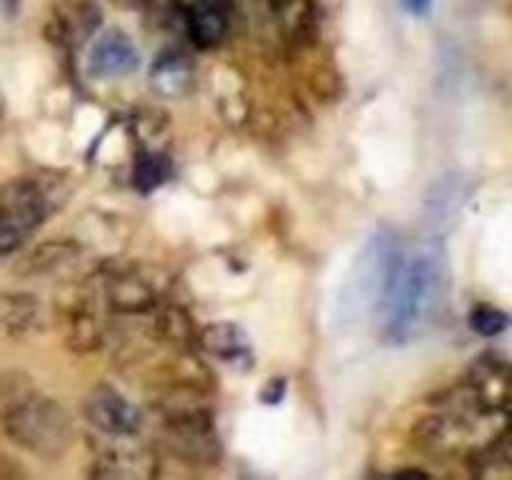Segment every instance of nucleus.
<instances>
[{"mask_svg":"<svg viewBox=\"0 0 512 480\" xmlns=\"http://www.w3.org/2000/svg\"><path fill=\"white\" fill-rule=\"evenodd\" d=\"M43 328V305L28 293H0V333L20 340Z\"/></svg>","mask_w":512,"mask_h":480,"instance_id":"obj_14","label":"nucleus"},{"mask_svg":"<svg viewBox=\"0 0 512 480\" xmlns=\"http://www.w3.org/2000/svg\"><path fill=\"white\" fill-rule=\"evenodd\" d=\"M173 173V165H170L168 155L158 153V150H148L138 158V165H135V183H138L140 190H155L165 183Z\"/></svg>","mask_w":512,"mask_h":480,"instance_id":"obj_21","label":"nucleus"},{"mask_svg":"<svg viewBox=\"0 0 512 480\" xmlns=\"http://www.w3.org/2000/svg\"><path fill=\"white\" fill-rule=\"evenodd\" d=\"M158 295V283L138 268L120 270V273L110 275L105 283V300L120 315L150 313L158 303Z\"/></svg>","mask_w":512,"mask_h":480,"instance_id":"obj_11","label":"nucleus"},{"mask_svg":"<svg viewBox=\"0 0 512 480\" xmlns=\"http://www.w3.org/2000/svg\"><path fill=\"white\" fill-rule=\"evenodd\" d=\"M120 3H135V0H120Z\"/></svg>","mask_w":512,"mask_h":480,"instance_id":"obj_26","label":"nucleus"},{"mask_svg":"<svg viewBox=\"0 0 512 480\" xmlns=\"http://www.w3.org/2000/svg\"><path fill=\"white\" fill-rule=\"evenodd\" d=\"M0 423H3L5 435L15 445L45 460L60 458L70 448L75 435V425L68 410L58 400L48 398L38 390L18 408L10 410Z\"/></svg>","mask_w":512,"mask_h":480,"instance_id":"obj_3","label":"nucleus"},{"mask_svg":"<svg viewBox=\"0 0 512 480\" xmlns=\"http://www.w3.org/2000/svg\"><path fill=\"white\" fill-rule=\"evenodd\" d=\"M100 10L90 0H60L48 18L50 43L78 48L98 28Z\"/></svg>","mask_w":512,"mask_h":480,"instance_id":"obj_12","label":"nucleus"},{"mask_svg":"<svg viewBox=\"0 0 512 480\" xmlns=\"http://www.w3.org/2000/svg\"><path fill=\"white\" fill-rule=\"evenodd\" d=\"M465 200V183L458 175H448V178H440V183H435V188H430L428 203H425V213H428L430 225L448 223L450 218H455L458 208Z\"/></svg>","mask_w":512,"mask_h":480,"instance_id":"obj_18","label":"nucleus"},{"mask_svg":"<svg viewBox=\"0 0 512 480\" xmlns=\"http://www.w3.org/2000/svg\"><path fill=\"white\" fill-rule=\"evenodd\" d=\"M400 5H403L410 15H425L433 8V0H400Z\"/></svg>","mask_w":512,"mask_h":480,"instance_id":"obj_24","label":"nucleus"},{"mask_svg":"<svg viewBox=\"0 0 512 480\" xmlns=\"http://www.w3.org/2000/svg\"><path fill=\"white\" fill-rule=\"evenodd\" d=\"M163 433L170 453L185 463L215 465L223 455L213 415L193 398H173L163 405Z\"/></svg>","mask_w":512,"mask_h":480,"instance_id":"obj_4","label":"nucleus"},{"mask_svg":"<svg viewBox=\"0 0 512 480\" xmlns=\"http://www.w3.org/2000/svg\"><path fill=\"white\" fill-rule=\"evenodd\" d=\"M60 330H63L65 345L75 353H90L100 348L105 340L103 315L98 313V305L90 295H73L63 305L60 313Z\"/></svg>","mask_w":512,"mask_h":480,"instance_id":"obj_8","label":"nucleus"},{"mask_svg":"<svg viewBox=\"0 0 512 480\" xmlns=\"http://www.w3.org/2000/svg\"><path fill=\"white\" fill-rule=\"evenodd\" d=\"M48 213L43 188L30 178L10 180L0 190V255H13L40 228Z\"/></svg>","mask_w":512,"mask_h":480,"instance_id":"obj_5","label":"nucleus"},{"mask_svg":"<svg viewBox=\"0 0 512 480\" xmlns=\"http://www.w3.org/2000/svg\"><path fill=\"white\" fill-rule=\"evenodd\" d=\"M510 435L508 430L493 435L485 448L470 455V468L478 475H508L510 473Z\"/></svg>","mask_w":512,"mask_h":480,"instance_id":"obj_19","label":"nucleus"},{"mask_svg":"<svg viewBox=\"0 0 512 480\" xmlns=\"http://www.w3.org/2000/svg\"><path fill=\"white\" fill-rule=\"evenodd\" d=\"M403 248L398 230L380 223L350 263L335 303V323L340 330H355L373 315L383 313L398 275Z\"/></svg>","mask_w":512,"mask_h":480,"instance_id":"obj_2","label":"nucleus"},{"mask_svg":"<svg viewBox=\"0 0 512 480\" xmlns=\"http://www.w3.org/2000/svg\"><path fill=\"white\" fill-rule=\"evenodd\" d=\"M18 8H20V0H0V10H3L8 18H13V15L18 13Z\"/></svg>","mask_w":512,"mask_h":480,"instance_id":"obj_25","label":"nucleus"},{"mask_svg":"<svg viewBox=\"0 0 512 480\" xmlns=\"http://www.w3.org/2000/svg\"><path fill=\"white\" fill-rule=\"evenodd\" d=\"M470 393L490 413H505L510 395V368L500 353H483L463 380Z\"/></svg>","mask_w":512,"mask_h":480,"instance_id":"obj_10","label":"nucleus"},{"mask_svg":"<svg viewBox=\"0 0 512 480\" xmlns=\"http://www.w3.org/2000/svg\"><path fill=\"white\" fill-rule=\"evenodd\" d=\"M35 383L28 373H20V370H5L0 373V420L10 413V410L18 408L23 400H28L35 393Z\"/></svg>","mask_w":512,"mask_h":480,"instance_id":"obj_20","label":"nucleus"},{"mask_svg":"<svg viewBox=\"0 0 512 480\" xmlns=\"http://www.w3.org/2000/svg\"><path fill=\"white\" fill-rule=\"evenodd\" d=\"M470 328L478 335H483V338H495V335H500L508 328V313H503L495 305H478L470 313Z\"/></svg>","mask_w":512,"mask_h":480,"instance_id":"obj_22","label":"nucleus"},{"mask_svg":"<svg viewBox=\"0 0 512 480\" xmlns=\"http://www.w3.org/2000/svg\"><path fill=\"white\" fill-rule=\"evenodd\" d=\"M80 255V245L70 238H55L45 240L38 248H33V253H28L23 258V263L18 265V273L25 278H35V275H48L53 270L65 268V265L75 263V258Z\"/></svg>","mask_w":512,"mask_h":480,"instance_id":"obj_17","label":"nucleus"},{"mask_svg":"<svg viewBox=\"0 0 512 480\" xmlns=\"http://www.w3.org/2000/svg\"><path fill=\"white\" fill-rule=\"evenodd\" d=\"M450 270L445 250L430 240L400 260L393 290L385 303V340L408 345L423 338L445 308Z\"/></svg>","mask_w":512,"mask_h":480,"instance_id":"obj_1","label":"nucleus"},{"mask_svg":"<svg viewBox=\"0 0 512 480\" xmlns=\"http://www.w3.org/2000/svg\"><path fill=\"white\" fill-rule=\"evenodd\" d=\"M200 345L223 363H253L250 338L238 323H213L200 330Z\"/></svg>","mask_w":512,"mask_h":480,"instance_id":"obj_15","label":"nucleus"},{"mask_svg":"<svg viewBox=\"0 0 512 480\" xmlns=\"http://www.w3.org/2000/svg\"><path fill=\"white\" fill-rule=\"evenodd\" d=\"M150 85L163 98H178V95L188 93V88L193 85V65L183 53H175V50L160 53L150 68Z\"/></svg>","mask_w":512,"mask_h":480,"instance_id":"obj_16","label":"nucleus"},{"mask_svg":"<svg viewBox=\"0 0 512 480\" xmlns=\"http://www.w3.org/2000/svg\"><path fill=\"white\" fill-rule=\"evenodd\" d=\"M285 398V380L283 378H270L268 383L260 390V400L265 405H278Z\"/></svg>","mask_w":512,"mask_h":480,"instance_id":"obj_23","label":"nucleus"},{"mask_svg":"<svg viewBox=\"0 0 512 480\" xmlns=\"http://www.w3.org/2000/svg\"><path fill=\"white\" fill-rule=\"evenodd\" d=\"M110 443L100 448L90 475L95 478H123V480H145L153 478L158 470L155 453L135 440V435H108Z\"/></svg>","mask_w":512,"mask_h":480,"instance_id":"obj_6","label":"nucleus"},{"mask_svg":"<svg viewBox=\"0 0 512 480\" xmlns=\"http://www.w3.org/2000/svg\"><path fill=\"white\" fill-rule=\"evenodd\" d=\"M83 415L105 435H138L143 413L113 385H95L83 400Z\"/></svg>","mask_w":512,"mask_h":480,"instance_id":"obj_7","label":"nucleus"},{"mask_svg":"<svg viewBox=\"0 0 512 480\" xmlns=\"http://www.w3.org/2000/svg\"><path fill=\"white\" fill-rule=\"evenodd\" d=\"M185 23H188V33L198 48H215L230 28L228 0H193Z\"/></svg>","mask_w":512,"mask_h":480,"instance_id":"obj_13","label":"nucleus"},{"mask_svg":"<svg viewBox=\"0 0 512 480\" xmlns=\"http://www.w3.org/2000/svg\"><path fill=\"white\" fill-rule=\"evenodd\" d=\"M140 65V53L128 33L110 28L93 40L88 68L95 78H125Z\"/></svg>","mask_w":512,"mask_h":480,"instance_id":"obj_9","label":"nucleus"}]
</instances>
